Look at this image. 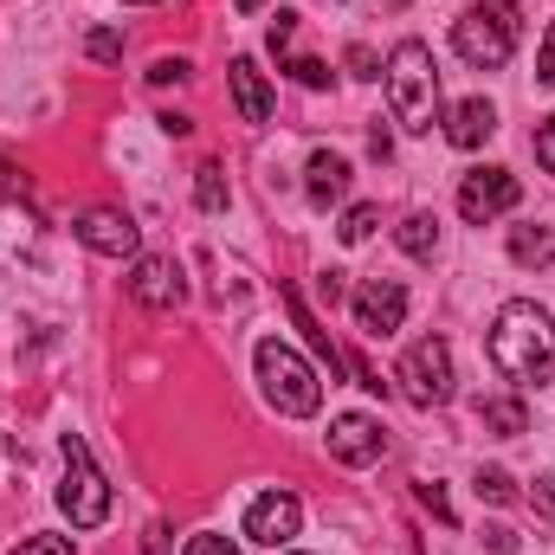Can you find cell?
Returning <instances> with one entry per match:
<instances>
[{
  "mask_svg": "<svg viewBox=\"0 0 555 555\" xmlns=\"http://www.w3.org/2000/svg\"><path fill=\"white\" fill-rule=\"evenodd\" d=\"M491 369L511 388H550L555 382V323L543 304L517 297V304L498 310V323H491Z\"/></svg>",
  "mask_w": 555,
  "mask_h": 555,
  "instance_id": "obj_1",
  "label": "cell"
},
{
  "mask_svg": "<svg viewBox=\"0 0 555 555\" xmlns=\"http://www.w3.org/2000/svg\"><path fill=\"white\" fill-rule=\"evenodd\" d=\"M388 104H395V124L426 137L439 124V65H433V46L426 39H401L388 52Z\"/></svg>",
  "mask_w": 555,
  "mask_h": 555,
  "instance_id": "obj_2",
  "label": "cell"
},
{
  "mask_svg": "<svg viewBox=\"0 0 555 555\" xmlns=\"http://www.w3.org/2000/svg\"><path fill=\"white\" fill-rule=\"evenodd\" d=\"M517 7L511 0H478V7H465L459 20H452V52L472 65V72H498V65H511V52H517Z\"/></svg>",
  "mask_w": 555,
  "mask_h": 555,
  "instance_id": "obj_3",
  "label": "cell"
},
{
  "mask_svg": "<svg viewBox=\"0 0 555 555\" xmlns=\"http://www.w3.org/2000/svg\"><path fill=\"white\" fill-rule=\"evenodd\" d=\"M253 369H259V388H266V401H272L278 414L310 420L317 408H323V382H317V369H310L291 343L266 336V343L253 349Z\"/></svg>",
  "mask_w": 555,
  "mask_h": 555,
  "instance_id": "obj_4",
  "label": "cell"
},
{
  "mask_svg": "<svg viewBox=\"0 0 555 555\" xmlns=\"http://www.w3.org/2000/svg\"><path fill=\"white\" fill-rule=\"evenodd\" d=\"M59 459H65V485H59V511L72 517V530H98V524L111 517V485H104V472H98V459H91V446H85L78 433H65V439H59Z\"/></svg>",
  "mask_w": 555,
  "mask_h": 555,
  "instance_id": "obj_5",
  "label": "cell"
},
{
  "mask_svg": "<svg viewBox=\"0 0 555 555\" xmlns=\"http://www.w3.org/2000/svg\"><path fill=\"white\" fill-rule=\"evenodd\" d=\"M401 395L414 401V408H446L452 401V349H446V336H420L414 349L401 356Z\"/></svg>",
  "mask_w": 555,
  "mask_h": 555,
  "instance_id": "obj_6",
  "label": "cell"
},
{
  "mask_svg": "<svg viewBox=\"0 0 555 555\" xmlns=\"http://www.w3.org/2000/svg\"><path fill=\"white\" fill-rule=\"evenodd\" d=\"M349 317L369 343H388L401 323H408V284L401 278H369L356 297H349Z\"/></svg>",
  "mask_w": 555,
  "mask_h": 555,
  "instance_id": "obj_7",
  "label": "cell"
},
{
  "mask_svg": "<svg viewBox=\"0 0 555 555\" xmlns=\"http://www.w3.org/2000/svg\"><path fill=\"white\" fill-rule=\"evenodd\" d=\"M72 233H78V246L98 253V259H137L142 253V227L124 207H85V214L72 220Z\"/></svg>",
  "mask_w": 555,
  "mask_h": 555,
  "instance_id": "obj_8",
  "label": "cell"
},
{
  "mask_svg": "<svg viewBox=\"0 0 555 555\" xmlns=\"http://www.w3.org/2000/svg\"><path fill=\"white\" fill-rule=\"evenodd\" d=\"M517 201H524V181H517L511 168H478V175H465V181H459V214H465L472 227H485V220L511 214Z\"/></svg>",
  "mask_w": 555,
  "mask_h": 555,
  "instance_id": "obj_9",
  "label": "cell"
},
{
  "mask_svg": "<svg viewBox=\"0 0 555 555\" xmlns=\"http://www.w3.org/2000/svg\"><path fill=\"white\" fill-rule=\"evenodd\" d=\"M130 297H137L142 310H175V304L188 297V278H181V266H175L168 253H137V266H130Z\"/></svg>",
  "mask_w": 555,
  "mask_h": 555,
  "instance_id": "obj_10",
  "label": "cell"
},
{
  "mask_svg": "<svg viewBox=\"0 0 555 555\" xmlns=\"http://www.w3.org/2000/svg\"><path fill=\"white\" fill-rule=\"evenodd\" d=\"M297 524H304V504H297L291 491H266V498H253V504H246V543L284 550V543L297 537Z\"/></svg>",
  "mask_w": 555,
  "mask_h": 555,
  "instance_id": "obj_11",
  "label": "cell"
},
{
  "mask_svg": "<svg viewBox=\"0 0 555 555\" xmlns=\"http://www.w3.org/2000/svg\"><path fill=\"white\" fill-rule=\"evenodd\" d=\"M382 452H388V433H382V420H369V414L330 420V459H336V465H375Z\"/></svg>",
  "mask_w": 555,
  "mask_h": 555,
  "instance_id": "obj_12",
  "label": "cell"
},
{
  "mask_svg": "<svg viewBox=\"0 0 555 555\" xmlns=\"http://www.w3.org/2000/svg\"><path fill=\"white\" fill-rule=\"evenodd\" d=\"M227 85H233L240 124H272V85H266L259 59H233V65H227Z\"/></svg>",
  "mask_w": 555,
  "mask_h": 555,
  "instance_id": "obj_13",
  "label": "cell"
},
{
  "mask_svg": "<svg viewBox=\"0 0 555 555\" xmlns=\"http://www.w3.org/2000/svg\"><path fill=\"white\" fill-rule=\"evenodd\" d=\"M278 297H284V310H291V323H297V336L310 343V356H317V362H323L330 375H343V369H349V356H343V349L330 343V330H323V323L310 317V304L297 297V284H278Z\"/></svg>",
  "mask_w": 555,
  "mask_h": 555,
  "instance_id": "obj_14",
  "label": "cell"
},
{
  "mask_svg": "<svg viewBox=\"0 0 555 555\" xmlns=\"http://www.w3.org/2000/svg\"><path fill=\"white\" fill-rule=\"evenodd\" d=\"M491 137H498V111H491L485 98H459V104L446 111V142H452V149H485Z\"/></svg>",
  "mask_w": 555,
  "mask_h": 555,
  "instance_id": "obj_15",
  "label": "cell"
},
{
  "mask_svg": "<svg viewBox=\"0 0 555 555\" xmlns=\"http://www.w3.org/2000/svg\"><path fill=\"white\" fill-rule=\"evenodd\" d=\"M349 175H356V168H349L336 149H317V155L304 162V188H310V201H317V207L343 201V194H349Z\"/></svg>",
  "mask_w": 555,
  "mask_h": 555,
  "instance_id": "obj_16",
  "label": "cell"
},
{
  "mask_svg": "<svg viewBox=\"0 0 555 555\" xmlns=\"http://www.w3.org/2000/svg\"><path fill=\"white\" fill-rule=\"evenodd\" d=\"M511 259L517 266H555V227H511Z\"/></svg>",
  "mask_w": 555,
  "mask_h": 555,
  "instance_id": "obj_17",
  "label": "cell"
},
{
  "mask_svg": "<svg viewBox=\"0 0 555 555\" xmlns=\"http://www.w3.org/2000/svg\"><path fill=\"white\" fill-rule=\"evenodd\" d=\"M478 420H485V433H498V439L530 433V408H524V401H478Z\"/></svg>",
  "mask_w": 555,
  "mask_h": 555,
  "instance_id": "obj_18",
  "label": "cell"
},
{
  "mask_svg": "<svg viewBox=\"0 0 555 555\" xmlns=\"http://www.w3.org/2000/svg\"><path fill=\"white\" fill-rule=\"evenodd\" d=\"M395 240H401L408 259H433V253H439V220H433V214H408Z\"/></svg>",
  "mask_w": 555,
  "mask_h": 555,
  "instance_id": "obj_19",
  "label": "cell"
},
{
  "mask_svg": "<svg viewBox=\"0 0 555 555\" xmlns=\"http://www.w3.org/2000/svg\"><path fill=\"white\" fill-rule=\"evenodd\" d=\"M194 201H201V214H220V207H227V168H220V162H207V168H201Z\"/></svg>",
  "mask_w": 555,
  "mask_h": 555,
  "instance_id": "obj_20",
  "label": "cell"
},
{
  "mask_svg": "<svg viewBox=\"0 0 555 555\" xmlns=\"http://www.w3.org/2000/svg\"><path fill=\"white\" fill-rule=\"evenodd\" d=\"M375 220H382V214H375L369 201H362V207H349V214H343V227H336V233H343V246H369V240H375Z\"/></svg>",
  "mask_w": 555,
  "mask_h": 555,
  "instance_id": "obj_21",
  "label": "cell"
},
{
  "mask_svg": "<svg viewBox=\"0 0 555 555\" xmlns=\"http://www.w3.org/2000/svg\"><path fill=\"white\" fill-rule=\"evenodd\" d=\"M478 498H485V504H511V498H517V478H511L504 465H485V472H478Z\"/></svg>",
  "mask_w": 555,
  "mask_h": 555,
  "instance_id": "obj_22",
  "label": "cell"
},
{
  "mask_svg": "<svg viewBox=\"0 0 555 555\" xmlns=\"http://www.w3.org/2000/svg\"><path fill=\"white\" fill-rule=\"evenodd\" d=\"M85 52H91L98 65H117V59H124V33H117V26H98V33L85 39Z\"/></svg>",
  "mask_w": 555,
  "mask_h": 555,
  "instance_id": "obj_23",
  "label": "cell"
},
{
  "mask_svg": "<svg viewBox=\"0 0 555 555\" xmlns=\"http://www.w3.org/2000/svg\"><path fill=\"white\" fill-rule=\"evenodd\" d=\"M188 78H194V65H188V59H155V65H149V85H155V91L188 85Z\"/></svg>",
  "mask_w": 555,
  "mask_h": 555,
  "instance_id": "obj_24",
  "label": "cell"
},
{
  "mask_svg": "<svg viewBox=\"0 0 555 555\" xmlns=\"http://www.w3.org/2000/svg\"><path fill=\"white\" fill-rule=\"evenodd\" d=\"M284 72H291L297 85H310V91H323V85H330V65H323V59H291Z\"/></svg>",
  "mask_w": 555,
  "mask_h": 555,
  "instance_id": "obj_25",
  "label": "cell"
},
{
  "mask_svg": "<svg viewBox=\"0 0 555 555\" xmlns=\"http://www.w3.org/2000/svg\"><path fill=\"white\" fill-rule=\"evenodd\" d=\"M343 65H349L356 78H382V59H375L369 46H349V52H343Z\"/></svg>",
  "mask_w": 555,
  "mask_h": 555,
  "instance_id": "obj_26",
  "label": "cell"
},
{
  "mask_svg": "<svg viewBox=\"0 0 555 555\" xmlns=\"http://www.w3.org/2000/svg\"><path fill=\"white\" fill-rule=\"evenodd\" d=\"M26 194H33V188H26V175L0 155V201H26Z\"/></svg>",
  "mask_w": 555,
  "mask_h": 555,
  "instance_id": "obj_27",
  "label": "cell"
},
{
  "mask_svg": "<svg viewBox=\"0 0 555 555\" xmlns=\"http://www.w3.org/2000/svg\"><path fill=\"white\" fill-rule=\"evenodd\" d=\"M13 555H72V537H26Z\"/></svg>",
  "mask_w": 555,
  "mask_h": 555,
  "instance_id": "obj_28",
  "label": "cell"
},
{
  "mask_svg": "<svg viewBox=\"0 0 555 555\" xmlns=\"http://www.w3.org/2000/svg\"><path fill=\"white\" fill-rule=\"evenodd\" d=\"M420 504H426V511H433L439 524H452V498H446L439 485H420Z\"/></svg>",
  "mask_w": 555,
  "mask_h": 555,
  "instance_id": "obj_29",
  "label": "cell"
},
{
  "mask_svg": "<svg viewBox=\"0 0 555 555\" xmlns=\"http://www.w3.org/2000/svg\"><path fill=\"white\" fill-rule=\"evenodd\" d=\"M317 297H323V304H343V297H349L343 272H317Z\"/></svg>",
  "mask_w": 555,
  "mask_h": 555,
  "instance_id": "obj_30",
  "label": "cell"
},
{
  "mask_svg": "<svg viewBox=\"0 0 555 555\" xmlns=\"http://www.w3.org/2000/svg\"><path fill=\"white\" fill-rule=\"evenodd\" d=\"M537 162L555 175V117H543V130H537Z\"/></svg>",
  "mask_w": 555,
  "mask_h": 555,
  "instance_id": "obj_31",
  "label": "cell"
},
{
  "mask_svg": "<svg viewBox=\"0 0 555 555\" xmlns=\"http://www.w3.org/2000/svg\"><path fill=\"white\" fill-rule=\"evenodd\" d=\"M530 504H537V517H543V524H555V485H550V478H537Z\"/></svg>",
  "mask_w": 555,
  "mask_h": 555,
  "instance_id": "obj_32",
  "label": "cell"
},
{
  "mask_svg": "<svg viewBox=\"0 0 555 555\" xmlns=\"http://www.w3.org/2000/svg\"><path fill=\"white\" fill-rule=\"evenodd\" d=\"M537 78H543V85H555V26L543 33V52H537Z\"/></svg>",
  "mask_w": 555,
  "mask_h": 555,
  "instance_id": "obj_33",
  "label": "cell"
},
{
  "mask_svg": "<svg viewBox=\"0 0 555 555\" xmlns=\"http://www.w3.org/2000/svg\"><path fill=\"white\" fill-rule=\"evenodd\" d=\"M291 39H297V13H278L272 20V52H284Z\"/></svg>",
  "mask_w": 555,
  "mask_h": 555,
  "instance_id": "obj_34",
  "label": "cell"
},
{
  "mask_svg": "<svg viewBox=\"0 0 555 555\" xmlns=\"http://www.w3.org/2000/svg\"><path fill=\"white\" fill-rule=\"evenodd\" d=\"M155 124H162V137H194V117H181V111H168V117H155Z\"/></svg>",
  "mask_w": 555,
  "mask_h": 555,
  "instance_id": "obj_35",
  "label": "cell"
},
{
  "mask_svg": "<svg viewBox=\"0 0 555 555\" xmlns=\"http://www.w3.org/2000/svg\"><path fill=\"white\" fill-rule=\"evenodd\" d=\"M188 555H233L227 537H188Z\"/></svg>",
  "mask_w": 555,
  "mask_h": 555,
  "instance_id": "obj_36",
  "label": "cell"
},
{
  "mask_svg": "<svg viewBox=\"0 0 555 555\" xmlns=\"http://www.w3.org/2000/svg\"><path fill=\"white\" fill-rule=\"evenodd\" d=\"M485 543H491V555H517V537H511L504 524H491V530H485Z\"/></svg>",
  "mask_w": 555,
  "mask_h": 555,
  "instance_id": "obj_37",
  "label": "cell"
},
{
  "mask_svg": "<svg viewBox=\"0 0 555 555\" xmlns=\"http://www.w3.org/2000/svg\"><path fill=\"white\" fill-rule=\"evenodd\" d=\"M369 149H375V155H382V162H388V155H395V142H388V130H382V124H375V130H369Z\"/></svg>",
  "mask_w": 555,
  "mask_h": 555,
  "instance_id": "obj_38",
  "label": "cell"
},
{
  "mask_svg": "<svg viewBox=\"0 0 555 555\" xmlns=\"http://www.w3.org/2000/svg\"><path fill=\"white\" fill-rule=\"evenodd\" d=\"M233 7H240V13H259V7H266V0H233Z\"/></svg>",
  "mask_w": 555,
  "mask_h": 555,
  "instance_id": "obj_39",
  "label": "cell"
},
{
  "mask_svg": "<svg viewBox=\"0 0 555 555\" xmlns=\"http://www.w3.org/2000/svg\"><path fill=\"white\" fill-rule=\"evenodd\" d=\"M124 7H162V0H124Z\"/></svg>",
  "mask_w": 555,
  "mask_h": 555,
  "instance_id": "obj_40",
  "label": "cell"
},
{
  "mask_svg": "<svg viewBox=\"0 0 555 555\" xmlns=\"http://www.w3.org/2000/svg\"><path fill=\"white\" fill-rule=\"evenodd\" d=\"M388 7H408V0H388Z\"/></svg>",
  "mask_w": 555,
  "mask_h": 555,
  "instance_id": "obj_41",
  "label": "cell"
}]
</instances>
